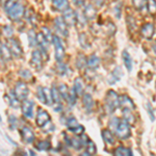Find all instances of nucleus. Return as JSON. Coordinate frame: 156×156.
<instances>
[{
    "instance_id": "nucleus-1",
    "label": "nucleus",
    "mask_w": 156,
    "mask_h": 156,
    "mask_svg": "<svg viewBox=\"0 0 156 156\" xmlns=\"http://www.w3.org/2000/svg\"><path fill=\"white\" fill-rule=\"evenodd\" d=\"M7 17L12 21H19L25 16V7L20 0H6L3 3Z\"/></svg>"
},
{
    "instance_id": "nucleus-2",
    "label": "nucleus",
    "mask_w": 156,
    "mask_h": 156,
    "mask_svg": "<svg viewBox=\"0 0 156 156\" xmlns=\"http://www.w3.org/2000/svg\"><path fill=\"white\" fill-rule=\"evenodd\" d=\"M120 106V97L115 90H110L105 96V110L107 114H112Z\"/></svg>"
},
{
    "instance_id": "nucleus-3",
    "label": "nucleus",
    "mask_w": 156,
    "mask_h": 156,
    "mask_svg": "<svg viewBox=\"0 0 156 156\" xmlns=\"http://www.w3.org/2000/svg\"><path fill=\"white\" fill-rule=\"evenodd\" d=\"M14 94L16 95V97L18 98L20 101L23 102L24 100H26L29 95V90H28L27 84L23 81L17 82L14 89Z\"/></svg>"
},
{
    "instance_id": "nucleus-4",
    "label": "nucleus",
    "mask_w": 156,
    "mask_h": 156,
    "mask_svg": "<svg viewBox=\"0 0 156 156\" xmlns=\"http://www.w3.org/2000/svg\"><path fill=\"white\" fill-rule=\"evenodd\" d=\"M115 135L120 140H127L131 134V130H130V124H128L125 120L120 121L119 126L115 130Z\"/></svg>"
},
{
    "instance_id": "nucleus-5",
    "label": "nucleus",
    "mask_w": 156,
    "mask_h": 156,
    "mask_svg": "<svg viewBox=\"0 0 156 156\" xmlns=\"http://www.w3.org/2000/svg\"><path fill=\"white\" fill-rule=\"evenodd\" d=\"M66 124L69 130L73 133H75L76 135H81L84 132V127L82 125H79V123L77 122V120L74 117H69L66 121Z\"/></svg>"
},
{
    "instance_id": "nucleus-6",
    "label": "nucleus",
    "mask_w": 156,
    "mask_h": 156,
    "mask_svg": "<svg viewBox=\"0 0 156 156\" xmlns=\"http://www.w3.org/2000/svg\"><path fill=\"white\" fill-rule=\"evenodd\" d=\"M52 43H53L54 48H55V59H56L57 62H62V58L65 57L64 45H62V41H60V39L57 36H53Z\"/></svg>"
},
{
    "instance_id": "nucleus-7",
    "label": "nucleus",
    "mask_w": 156,
    "mask_h": 156,
    "mask_svg": "<svg viewBox=\"0 0 156 156\" xmlns=\"http://www.w3.org/2000/svg\"><path fill=\"white\" fill-rule=\"evenodd\" d=\"M6 45L9 48V50H11L12 54L14 55L15 57H20L22 55V53H23L21 45H20V43L17 41V40L12 39V37H9L6 41Z\"/></svg>"
},
{
    "instance_id": "nucleus-8",
    "label": "nucleus",
    "mask_w": 156,
    "mask_h": 156,
    "mask_svg": "<svg viewBox=\"0 0 156 156\" xmlns=\"http://www.w3.org/2000/svg\"><path fill=\"white\" fill-rule=\"evenodd\" d=\"M43 53L41 50H34L32 52V55H31V60H30V64L31 66L34 68L36 70H41L43 68Z\"/></svg>"
},
{
    "instance_id": "nucleus-9",
    "label": "nucleus",
    "mask_w": 156,
    "mask_h": 156,
    "mask_svg": "<svg viewBox=\"0 0 156 156\" xmlns=\"http://www.w3.org/2000/svg\"><path fill=\"white\" fill-rule=\"evenodd\" d=\"M68 25L66 24L65 20L62 17H56L54 19V28L57 31V34H59L62 37H67L68 36V29H67Z\"/></svg>"
},
{
    "instance_id": "nucleus-10",
    "label": "nucleus",
    "mask_w": 156,
    "mask_h": 156,
    "mask_svg": "<svg viewBox=\"0 0 156 156\" xmlns=\"http://www.w3.org/2000/svg\"><path fill=\"white\" fill-rule=\"evenodd\" d=\"M51 118H50V115L46 110H43V109H40L39 112L37 115V119H36V124L37 127L40 128H43L45 125H47L48 123L50 122Z\"/></svg>"
},
{
    "instance_id": "nucleus-11",
    "label": "nucleus",
    "mask_w": 156,
    "mask_h": 156,
    "mask_svg": "<svg viewBox=\"0 0 156 156\" xmlns=\"http://www.w3.org/2000/svg\"><path fill=\"white\" fill-rule=\"evenodd\" d=\"M62 18H64L65 22L68 26H74L75 24L77 23V16H76V12L73 11L72 9H68L67 11L62 12Z\"/></svg>"
},
{
    "instance_id": "nucleus-12",
    "label": "nucleus",
    "mask_w": 156,
    "mask_h": 156,
    "mask_svg": "<svg viewBox=\"0 0 156 156\" xmlns=\"http://www.w3.org/2000/svg\"><path fill=\"white\" fill-rule=\"evenodd\" d=\"M34 104L31 100H24L23 103L21 105V108H22V114L25 118L27 119H31L34 117Z\"/></svg>"
},
{
    "instance_id": "nucleus-13",
    "label": "nucleus",
    "mask_w": 156,
    "mask_h": 156,
    "mask_svg": "<svg viewBox=\"0 0 156 156\" xmlns=\"http://www.w3.org/2000/svg\"><path fill=\"white\" fill-rule=\"evenodd\" d=\"M48 43L49 41L46 39V37L43 34V32L37 34V45L40 47V50L42 51V53L44 56L47 55V51H48Z\"/></svg>"
},
{
    "instance_id": "nucleus-14",
    "label": "nucleus",
    "mask_w": 156,
    "mask_h": 156,
    "mask_svg": "<svg viewBox=\"0 0 156 156\" xmlns=\"http://www.w3.org/2000/svg\"><path fill=\"white\" fill-rule=\"evenodd\" d=\"M21 136H22V140H24L26 144H32L36 140V136H34V133L32 131V129L30 127H27L25 126L21 129Z\"/></svg>"
},
{
    "instance_id": "nucleus-15",
    "label": "nucleus",
    "mask_w": 156,
    "mask_h": 156,
    "mask_svg": "<svg viewBox=\"0 0 156 156\" xmlns=\"http://www.w3.org/2000/svg\"><path fill=\"white\" fill-rule=\"evenodd\" d=\"M155 34V27L152 23H146L140 28V34L144 39L151 40Z\"/></svg>"
},
{
    "instance_id": "nucleus-16",
    "label": "nucleus",
    "mask_w": 156,
    "mask_h": 156,
    "mask_svg": "<svg viewBox=\"0 0 156 156\" xmlns=\"http://www.w3.org/2000/svg\"><path fill=\"white\" fill-rule=\"evenodd\" d=\"M123 77V71L120 67H117L115 69L109 74V76L107 77V82L109 84H115V82H118L121 78Z\"/></svg>"
},
{
    "instance_id": "nucleus-17",
    "label": "nucleus",
    "mask_w": 156,
    "mask_h": 156,
    "mask_svg": "<svg viewBox=\"0 0 156 156\" xmlns=\"http://www.w3.org/2000/svg\"><path fill=\"white\" fill-rule=\"evenodd\" d=\"M52 6L55 11L65 12L69 9V1L68 0H52Z\"/></svg>"
},
{
    "instance_id": "nucleus-18",
    "label": "nucleus",
    "mask_w": 156,
    "mask_h": 156,
    "mask_svg": "<svg viewBox=\"0 0 156 156\" xmlns=\"http://www.w3.org/2000/svg\"><path fill=\"white\" fill-rule=\"evenodd\" d=\"M82 104L85 108L87 112H90L92 109L94 108V100H93V97L90 96V94H87L85 93L83 94V97H82Z\"/></svg>"
},
{
    "instance_id": "nucleus-19",
    "label": "nucleus",
    "mask_w": 156,
    "mask_h": 156,
    "mask_svg": "<svg viewBox=\"0 0 156 156\" xmlns=\"http://www.w3.org/2000/svg\"><path fill=\"white\" fill-rule=\"evenodd\" d=\"M120 107L123 108H129V109H134V103L132 102V100L130 99L129 97L126 96V95H123V96H120Z\"/></svg>"
},
{
    "instance_id": "nucleus-20",
    "label": "nucleus",
    "mask_w": 156,
    "mask_h": 156,
    "mask_svg": "<svg viewBox=\"0 0 156 156\" xmlns=\"http://www.w3.org/2000/svg\"><path fill=\"white\" fill-rule=\"evenodd\" d=\"M96 9H95L94 5H92V4H87V5L84 6V9H83V14L85 16V18L87 20H93L95 19V17H96Z\"/></svg>"
},
{
    "instance_id": "nucleus-21",
    "label": "nucleus",
    "mask_w": 156,
    "mask_h": 156,
    "mask_svg": "<svg viewBox=\"0 0 156 156\" xmlns=\"http://www.w3.org/2000/svg\"><path fill=\"white\" fill-rule=\"evenodd\" d=\"M100 65V58L97 56V55L93 54L87 58V67L90 68V69H93V70H96L98 69Z\"/></svg>"
},
{
    "instance_id": "nucleus-22",
    "label": "nucleus",
    "mask_w": 156,
    "mask_h": 156,
    "mask_svg": "<svg viewBox=\"0 0 156 156\" xmlns=\"http://www.w3.org/2000/svg\"><path fill=\"white\" fill-rule=\"evenodd\" d=\"M122 58H123V62H124V65L126 67V69L128 70L129 72L132 71V58L130 56L129 52L124 50L122 52Z\"/></svg>"
},
{
    "instance_id": "nucleus-23",
    "label": "nucleus",
    "mask_w": 156,
    "mask_h": 156,
    "mask_svg": "<svg viewBox=\"0 0 156 156\" xmlns=\"http://www.w3.org/2000/svg\"><path fill=\"white\" fill-rule=\"evenodd\" d=\"M123 120H125L130 125L134 124L135 117L131 112V109H129V108H123Z\"/></svg>"
},
{
    "instance_id": "nucleus-24",
    "label": "nucleus",
    "mask_w": 156,
    "mask_h": 156,
    "mask_svg": "<svg viewBox=\"0 0 156 156\" xmlns=\"http://www.w3.org/2000/svg\"><path fill=\"white\" fill-rule=\"evenodd\" d=\"M101 134H102L103 140H104V142L106 143V144L112 145V144H114V143H115L114 134H112V130H110V129H109V130H108V129L102 130Z\"/></svg>"
},
{
    "instance_id": "nucleus-25",
    "label": "nucleus",
    "mask_w": 156,
    "mask_h": 156,
    "mask_svg": "<svg viewBox=\"0 0 156 156\" xmlns=\"http://www.w3.org/2000/svg\"><path fill=\"white\" fill-rule=\"evenodd\" d=\"M97 153L96 145L93 140H89V142L85 145V152L82 153V155H95Z\"/></svg>"
},
{
    "instance_id": "nucleus-26",
    "label": "nucleus",
    "mask_w": 156,
    "mask_h": 156,
    "mask_svg": "<svg viewBox=\"0 0 156 156\" xmlns=\"http://www.w3.org/2000/svg\"><path fill=\"white\" fill-rule=\"evenodd\" d=\"M114 155L115 156H131L132 154V151L130 148H125L123 146H120L118 147L117 149L114 151Z\"/></svg>"
},
{
    "instance_id": "nucleus-27",
    "label": "nucleus",
    "mask_w": 156,
    "mask_h": 156,
    "mask_svg": "<svg viewBox=\"0 0 156 156\" xmlns=\"http://www.w3.org/2000/svg\"><path fill=\"white\" fill-rule=\"evenodd\" d=\"M5 98H6L7 102H9V106H11V107L15 108V109L20 107V100L16 97V95H15V94L12 95V93H11L9 95H6Z\"/></svg>"
},
{
    "instance_id": "nucleus-28",
    "label": "nucleus",
    "mask_w": 156,
    "mask_h": 156,
    "mask_svg": "<svg viewBox=\"0 0 156 156\" xmlns=\"http://www.w3.org/2000/svg\"><path fill=\"white\" fill-rule=\"evenodd\" d=\"M74 90L77 93L78 96H82L83 95V90H84V84L81 78H76L74 81Z\"/></svg>"
},
{
    "instance_id": "nucleus-29",
    "label": "nucleus",
    "mask_w": 156,
    "mask_h": 156,
    "mask_svg": "<svg viewBox=\"0 0 156 156\" xmlns=\"http://www.w3.org/2000/svg\"><path fill=\"white\" fill-rule=\"evenodd\" d=\"M0 50H1V59L2 60H9L12 58V54L11 50H9V48L7 47L6 44L4 45L3 43H2Z\"/></svg>"
},
{
    "instance_id": "nucleus-30",
    "label": "nucleus",
    "mask_w": 156,
    "mask_h": 156,
    "mask_svg": "<svg viewBox=\"0 0 156 156\" xmlns=\"http://www.w3.org/2000/svg\"><path fill=\"white\" fill-rule=\"evenodd\" d=\"M55 70H56V73L60 76H65V75L69 74L70 71H69V68H68L67 65L62 64V62H58L55 67Z\"/></svg>"
},
{
    "instance_id": "nucleus-31",
    "label": "nucleus",
    "mask_w": 156,
    "mask_h": 156,
    "mask_svg": "<svg viewBox=\"0 0 156 156\" xmlns=\"http://www.w3.org/2000/svg\"><path fill=\"white\" fill-rule=\"evenodd\" d=\"M36 148L40 151H49L51 149V143L48 140H40V142L37 143Z\"/></svg>"
},
{
    "instance_id": "nucleus-32",
    "label": "nucleus",
    "mask_w": 156,
    "mask_h": 156,
    "mask_svg": "<svg viewBox=\"0 0 156 156\" xmlns=\"http://www.w3.org/2000/svg\"><path fill=\"white\" fill-rule=\"evenodd\" d=\"M78 42H79V45L81 46L82 49H89L90 48V42L87 40V36L85 34H80L78 36Z\"/></svg>"
},
{
    "instance_id": "nucleus-33",
    "label": "nucleus",
    "mask_w": 156,
    "mask_h": 156,
    "mask_svg": "<svg viewBox=\"0 0 156 156\" xmlns=\"http://www.w3.org/2000/svg\"><path fill=\"white\" fill-rule=\"evenodd\" d=\"M57 90H58L62 99H64L67 101L68 96H69V93H70V89H68V87L65 83H60L58 85V87H57Z\"/></svg>"
},
{
    "instance_id": "nucleus-34",
    "label": "nucleus",
    "mask_w": 156,
    "mask_h": 156,
    "mask_svg": "<svg viewBox=\"0 0 156 156\" xmlns=\"http://www.w3.org/2000/svg\"><path fill=\"white\" fill-rule=\"evenodd\" d=\"M77 97H78L77 93L75 92L74 87H73V89L70 90V93H69V96H68L67 102L69 103V104L71 105V106H74V105H75V103H76Z\"/></svg>"
},
{
    "instance_id": "nucleus-35",
    "label": "nucleus",
    "mask_w": 156,
    "mask_h": 156,
    "mask_svg": "<svg viewBox=\"0 0 156 156\" xmlns=\"http://www.w3.org/2000/svg\"><path fill=\"white\" fill-rule=\"evenodd\" d=\"M44 92H45V97H46V105L51 106L54 103L53 96H52V90L48 89V87H44Z\"/></svg>"
},
{
    "instance_id": "nucleus-36",
    "label": "nucleus",
    "mask_w": 156,
    "mask_h": 156,
    "mask_svg": "<svg viewBox=\"0 0 156 156\" xmlns=\"http://www.w3.org/2000/svg\"><path fill=\"white\" fill-rule=\"evenodd\" d=\"M76 67L77 69H82V68H84L85 66H87V58L85 56H83L82 54H79L77 56L76 58Z\"/></svg>"
},
{
    "instance_id": "nucleus-37",
    "label": "nucleus",
    "mask_w": 156,
    "mask_h": 156,
    "mask_svg": "<svg viewBox=\"0 0 156 156\" xmlns=\"http://www.w3.org/2000/svg\"><path fill=\"white\" fill-rule=\"evenodd\" d=\"M120 119L117 117H112V119L109 120V122H108V128H109L110 130H112V132H115V130H117L118 126H119V123H120Z\"/></svg>"
},
{
    "instance_id": "nucleus-38",
    "label": "nucleus",
    "mask_w": 156,
    "mask_h": 156,
    "mask_svg": "<svg viewBox=\"0 0 156 156\" xmlns=\"http://www.w3.org/2000/svg\"><path fill=\"white\" fill-rule=\"evenodd\" d=\"M132 4L135 9L140 11L147 5V0H132Z\"/></svg>"
},
{
    "instance_id": "nucleus-39",
    "label": "nucleus",
    "mask_w": 156,
    "mask_h": 156,
    "mask_svg": "<svg viewBox=\"0 0 156 156\" xmlns=\"http://www.w3.org/2000/svg\"><path fill=\"white\" fill-rule=\"evenodd\" d=\"M147 9L151 15L156 14V0H147Z\"/></svg>"
},
{
    "instance_id": "nucleus-40",
    "label": "nucleus",
    "mask_w": 156,
    "mask_h": 156,
    "mask_svg": "<svg viewBox=\"0 0 156 156\" xmlns=\"http://www.w3.org/2000/svg\"><path fill=\"white\" fill-rule=\"evenodd\" d=\"M28 44L30 47H34L37 45V34L34 30L28 32Z\"/></svg>"
},
{
    "instance_id": "nucleus-41",
    "label": "nucleus",
    "mask_w": 156,
    "mask_h": 156,
    "mask_svg": "<svg viewBox=\"0 0 156 156\" xmlns=\"http://www.w3.org/2000/svg\"><path fill=\"white\" fill-rule=\"evenodd\" d=\"M37 99L41 101L43 104H46V97H45V92H44V87H39L37 90Z\"/></svg>"
},
{
    "instance_id": "nucleus-42",
    "label": "nucleus",
    "mask_w": 156,
    "mask_h": 156,
    "mask_svg": "<svg viewBox=\"0 0 156 156\" xmlns=\"http://www.w3.org/2000/svg\"><path fill=\"white\" fill-rule=\"evenodd\" d=\"M9 127L12 129H16L19 125V120L16 115H9Z\"/></svg>"
},
{
    "instance_id": "nucleus-43",
    "label": "nucleus",
    "mask_w": 156,
    "mask_h": 156,
    "mask_svg": "<svg viewBox=\"0 0 156 156\" xmlns=\"http://www.w3.org/2000/svg\"><path fill=\"white\" fill-rule=\"evenodd\" d=\"M2 32L6 37H12V36L14 34V28L11 25H5V26H2Z\"/></svg>"
},
{
    "instance_id": "nucleus-44",
    "label": "nucleus",
    "mask_w": 156,
    "mask_h": 156,
    "mask_svg": "<svg viewBox=\"0 0 156 156\" xmlns=\"http://www.w3.org/2000/svg\"><path fill=\"white\" fill-rule=\"evenodd\" d=\"M146 108V112H148V115H149L150 120L152 121V122H154L155 121V115H154V109H153V107L151 106L150 103H147V105L145 106Z\"/></svg>"
},
{
    "instance_id": "nucleus-45",
    "label": "nucleus",
    "mask_w": 156,
    "mask_h": 156,
    "mask_svg": "<svg viewBox=\"0 0 156 156\" xmlns=\"http://www.w3.org/2000/svg\"><path fill=\"white\" fill-rule=\"evenodd\" d=\"M42 32H43V34L46 37V39L48 40L49 42L53 40V36L51 34V32H50V30L48 28H46V27H43V28H42Z\"/></svg>"
},
{
    "instance_id": "nucleus-46",
    "label": "nucleus",
    "mask_w": 156,
    "mask_h": 156,
    "mask_svg": "<svg viewBox=\"0 0 156 156\" xmlns=\"http://www.w3.org/2000/svg\"><path fill=\"white\" fill-rule=\"evenodd\" d=\"M19 75L21 76V78H23V79H29V78L32 77L31 73H30L28 70H21Z\"/></svg>"
},
{
    "instance_id": "nucleus-47",
    "label": "nucleus",
    "mask_w": 156,
    "mask_h": 156,
    "mask_svg": "<svg viewBox=\"0 0 156 156\" xmlns=\"http://www.w3.org/2000/svg\"><path fill=\"white\" fill-rule=\"evenodd\" d=\"M121 9H122V3L121 2H118L117 4H115V6L114 7V11L115 12V16H117V18H120L121 17Z\"/></svg>"
},
{
    "instance_id": "nucleus-48",
    "label": "nucleus",
    "mask_w": 156,
    "mask_h": 156,
    "mask_svg": "<svg viewBox=\"0 0 156 156\" xmlns=\"http://www.w3.org/2000/svg\"><path fill=\"white\" fill-rule=\"evenodd\" d=\"M94 2H95V4L98 6H102L103 4H104V2H105V0H94Z\"/></svg>"
},
{
    "instance_id": "nucleus-49",
    "label": "nucleus",
    "mask_w": 156,
    "mask_h": 156,
    "mask_svg": "<svg viewBox=\"0 0 156 156\" xmlns=\"http://www.w3.org/2000/svg\"><path fill=\"white\" fill-rule=\"evenodd\" d=\"M85 0H73V2H74L76 5H82V4L84 3Z\"/></svg>"
},
{
    "instance_id": "nucleus-50",
    "label": "nucleus",
    "mask_w": 156,
    "mask_h": 156,
    "mask_svg": "<svg viewBox=\"0 0 156 156\" xmlns=\"http://www.w3.org/2000/svg\"><path fill=\"white\" fill-rule=\"evenodd\" d=\"M153 51H154V53L156 54V45H153Z\"/></svg>"
},
{
    "instance_id": "nucleus-51",
    "label": "nucleus",
    "mask_w": 156,
    "mask_h": 156,
    "mask_svg": "<svg viewBox=\"0 0 156 156\" xmlns=\"http://www.w3.org/2000/svg\"><path fill=\"white\" fill-rule=\"evenodd\" d=\"M3 1H4V0H2V2H3ZM5 1H6V0H5Z\"/></svg>"
}]
</instances>
